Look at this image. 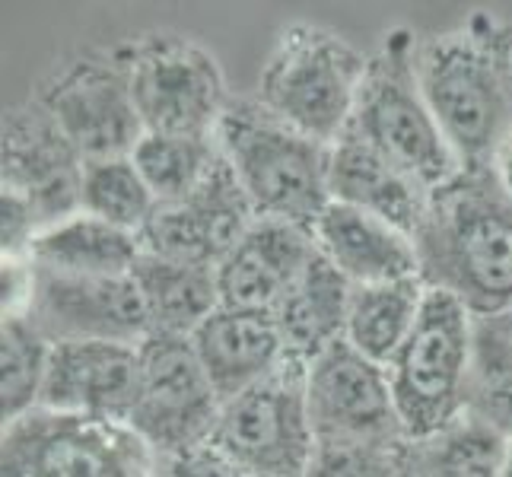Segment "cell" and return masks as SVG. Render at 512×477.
Instances as JSON below:
<instances>
[{"instance_id":"obj_14","label":"cell","mask_w":512,"mask_h":477,"mask_svg":"<svg viewBox=\"0 0 512 477\" xmlns=\"http://www.w3.org/2000/svg\"><path fill=\"white\" fill-rule=\"evenodd\" d=\"M83 166L77 147L35 96L4 112L0 188L23 194L42 229L83 210Z\"/></svg>"},{"instance_id":"obj_8","label":"cell","mask_w":512,"mask_h":477,"mask_svg":"<svg viewBox=\"0 0 512 477\" xmlns=\"http://www.w3.org/2000/svg\"><path fill=\"white\" fill-rule=\"evenodd\" d=\"M32 96L58 121L83 163L131 156L147 134L118 45H90L67 55L42 77Z\"/></svg>"},{"instance_id":"obj_17","label":"cell","mask_w":512,"mask_h":477,"mask_svg":"<svg viewBox=\"0 0 512 477\" xmlns=\"http://www.w3.org/2000/svg\"><path fill=\"white\" fill-rule=\"evenodd\" d=\"M315 255L319 249L309 226L255 220L236 249L217 264L220 303L226 309L274 315Z\"/></svg>"},{"instance_id":"obj_10","label":"cell","mask_w":512,"mask_h":477,"mask_svg":"<svg viewBox=\"0 0 512 477\" xmlns=\"http://www.w3.org/2000/svg\"><path fill=\"white\" fill-rule=\"evenodd\" d=\"M210 443L242 477H306L319 446L306 408V363L287 360L249 392L229 398Z\"/></svg>"},{"instance_id":"obj_26","label":"cell","mask_w":512,"mask_h":477,"mask_svg":"<svg viewBox=\"0 0 512 477\" xmlns=\"http://www.w3.org/2000/svg\"><path fill=\"white\" fill-rule=\"evenodd\" d=\"M506 439L471 417L404 439L398 449L401 477H500Z\"/></svg>"},{"instance_id":"obj_23","label":"cell","mask_w":512,"mask_h":477,"mask_svg":"<svg viewBox=\"0 0 512 477\" xmlns=\"http://www.w3.org/2000/svg\"><path fill=\"white\" fill-rule=\"evenodd\" d=\"M140 252V236L80 210L42 229L29 249V261L35 268L77 277H131Z\"/></svg>"},{"instance_id":"obj_21","label":"cell","mask_w":512,"mask_h":477,"mask_svg":"<svg viewBox=\"0 0 512 477\" xmlns=\"http://www.w3.org/2000/svg\"><path fill=\"white\" fill-rule=\"evenodd\" d=\"M131 277L140 299H144L153 334L191 338L223 306L214 264H194L140 252Z\"/></svg>"},{"instance_id":"obj_24","label":"cell","mask_w":512,"mask_h":477,"mask_svg":"<svg viewBox=\"0 0 512 477\" xmlns=\"http://www.w3.org/2000/svg\"><path fill=\"white\" fill-rule=\"evenodd\" d=\"M427 293L430 287L420 277L353 287L344 341L373 363L388 366L404 341L411 338Z\"/></svg>"},{"instance_id":"obj_33","label":"cell","mask_w":512,"mask_h":477,"mask_svg":"<svg viewBox=\"0 0 512 477\" xmlns=\"http://www.w3.org/2000/svg\"><path fill=\"white\" fill-rule=\"evenodd\" d=\"M4 315H23L32 296V261L29 258H4Z\"/></svg>"},{"instance_id":"obj_6","label":"cell","mask_w":512,"mask_h":477,"mask_svg":"<svg viewBox=\"0 0 512 477\" xmlns=\"http://www.w3.org/2000/svg\"><path fill=\"white\" fill-rule=\"evenodd\" d=\"M144 131L214 137L229 105L220 61L191 35L150 29L118 42Z\"/></svg>"},{"instance_id":"obj_32","label":"cell","mask_w":512,"mask_h":477,"mask_svg":"<svg viewBox=\"0 0 512 477\" xmlns=\"http://www.w3.org/2000/svg\"><path fill=\"white\" fill-rule=\"evenodd\" d=\"M156 477H242V474L214 443H204L182 452L156 455Z\"/></svg>"},{"instance_id":"obj_1","label":"cell","mask_w":512,"mask_h":477,"mask_svg":"<svg viewBox=\"0 0 512 477\" xmlns=\"http://www.w3.org/2000/svg\"><path fill=\"white\" fill-rule=\"evenodd\" d=\"M414 245L430 290L471 315L512 312V194L493 166H462L433 188Z\"/></svg>"},{"instance_id":"obj_29","label":"cell","mask_w":512,"mask_h":477,"mask_svg":"<svg viewBox=\"0 0 512 477\" xmlns=\"http://www.w3.org/2000/svg\"><path fill=\"white\" fill-rule=\"evenodd\" d=\"M51 344L26 315H4L0 325V404H4V423L35 411L42 404V388L51 366Z\"/></svg>"},{"instance_id":"obj_35","label":"cell","mask_w":512,"mask_h":477,"mask_svg":"<svg viewBox=\"0 0 512 477\" xmlns=\"http://www.w3.org/2000/svg\"><path fill=\"white\" fill-rule=\"evenodd\" d=\"M500 477H512V439L503 449V465H500Z\"/></svg>"},{"instance_id":"obj_31","label":"cell","mask_w":512,"mask_h":477,"mask_svg":"<svg viewBox=\"0 0 512 477\" xmlns=\"http://www.w3.org/2000/svg\"><path fill=\"white\" fill-rule=\"evenodd\" d=\"M39 233L42 223L35 217V207L23 194L0 188V252H4V258H29V249Z\"/></svg>"},{"instance_id":"obj_13","label":"cell","mask_w":512,"mask_h":477,"mask_svg":"<svg viewBox=\"0 0 512 477\" xmlns=\"http://www.w3.org/2000/svg\"><path fill=\"white\" fill-rule=\"evenodd\" d=\"M26 318L51 344H131L153 328L134 277H77L35 268Z\"/></svg>"},{"instance_id":"obj_3","label":"cell","mask_w":512,"mask_h":477,"mask_svg":"<svg viewBox=\"0 0 512 477\" xmlns=\"http://www.w3.org/2000/svg\"><path fill=\"white\" fill-rule=\"evenodd\" d=\"M217 147L258 220L309 226L331 204L328 150L255 96H233L217 125Z\"/></svg>"},{"instance_id":"obj_19","label":"cell","mask_w":512,"mask_h":477,"mask_svg":"<svg viewBox=\"0 0 512 477\" xmlns=\"http://www.w3.org/2000/svg\"><path fill=\"white\" fill-rule=\"evenodd\" d=\"M315 249L350 287L420 277L414 236L357 207L331 201L312 223Z\"/></svg>"},{"instance_id":"obj_9","label":"cell","mask_w":512,"mask_h":477,"mask_svg":"<svg viewBox=\"0 0 512 477\" xmlns=\"http://www.w3.org/2000/svg\"><path fill=\"white\" fill-rule=\"evenodd\" d=\"M4 477H156V452L128 423L35 408L4 423Z\"/></svg>"},{"instance_id":"obj_28","label":"cell","mask_w":512,"mask_h":477,"mask_svg":"<svg viewBox=\"0 0 512 477\" xmlns=\"http://www.w3.org/2000/svg\"><path fill=\"white\" fill-rule=\"evenodd\" d=\"M83 214L99 217L118 229L140 236L156 210V194L144 182L131 156L93 159L83 166Z\"/></svg>"},{"instance_id":"obj_34","label":"cell","mask_w":512,"mask_h":477,"mask_svg":"<svg viewBox=\"0 0 512 477\" xmlns=\"http://www.w3.org/2000/svg\"><path fill=\"white\" fill-rule=\"evenodd\" d=\"M493 169H497L503 188L512 194V134H509V140L503 144V150L497 153V159H493Z\"/></svg>"},{"instance_id":"obj_27","label":"cell","mask_w":512,"mask_h":477,"mask_svg":"<svg viewBox=\"0 0 512 477\" xmlns=\"http://www.w3.org/2000/svg\"><path fill=\"white\" fill-rule=\"evenodd\" d=\"M131 159L137 163L144 182L156 194V201H182L198 191L207 175L220 166V147L214 137L198 134H144Z\"/></svg>"},{"instance_id":"obj_5","label":"cell","mask_w":512,"mask_h":477,"mask_svg":"<svg viewBox=\"0 0 512 477\" xmlns=\"http://www.w3.org/2000/svg\"><path fill=\"white\" fill-rule=\"evenodd\" d=\"M366 61L344 35L325 26L293 23L277 35L261 64L255 99L287 125L334 144L353 121Z\"/></svg>"},{"instance_id":"obj_18","label":"cell","mask_w":512,"mask_h":477,"mask_svg":"<svg viewBox=\"0 0 512 477\" xmlns=\"http://www.w3.org/2000/svg\"><path fill=\"white\" fill-rule=\"evenodd\" d=\"M328 191L331 201L366 210L411 236L430 204V188L417 175L398 166L353 128H347L328 150Z\"/></svg>"},{"instance_id":"obj_30","label":"cell","mask_w":512,"mask_h":477,"mask_svg":"<svg viewBox=\"0 0 512 477\" xmlns=\"http://www.w3.org/2000/svg\"><path fill=\"white\" fill-rule=\"evenodd\" d=\"M306 477H401L398 449L319 443Z\"/></svg>"},{"instance_id":"obj_16","label":"cell","mask_w":512,"mask_h":477,"mask_svg":"<svg viewBox=\"0 0 512 477\" xmlns=\"http://www.w3.org/2000/svg\"><path fill=\"white\" fill-rule=\"evenodd\" d=\"M140 392V347L58 344L42 388L45 411L128 423Z\"/></svg>"},{"instance_id":"obj_2","label":"cell","mask_w":512,"mask_h":477,"mask_svg":"<svg viewBox=\"0 0 512 477\" xmlns=\"http://www.w3.org/2000/svg\"><path fill=\"white\" fill-rule=\"evenodd\" d=\"M417 80L462 166H493L512 134V26L474 10L417 39Z\"/></svg>"},{"instance_id":"obj_25","label":"cell","mask_w":512,"mask_h":477,"mask_svg":"<svg viewBox=\"0 0 512 477\" xmlns=\"http://www.w3.org/2000/svg\"><path fill=\"white\" fill-rule=\"evenodd\" d=\"M465 417L512 439V312L474 315Z\"/></svg>"},{"instance_id":"obj_22","label":"cell","mask_w":512,"mask_h":477,"mask_svg":"<svg viewBox=\"0 0 512 477\" xmlns=\"http://www.w3.org/2000/svg\"><path fill=\"white\" fill-rule=\"evenodd\" d=\"M350 296L353 287L322 255H315L274 312L290 360L309 363L331 344L344 341Z\"/></svg>"},{"instance_id":"obj_12","label":"cell","mask_w":512,"mask_h":477,"mask_svg":"<svg viewBox=\"0 0 512 477\" xmlns=\"http://www.w3.org/2000/svg\"><path fill=\"white\" fill-rule=\"evenodd\" d=\"M220 411L223 401L191 338L150 334L140 344V392L128 427L156 455L210 443Z\"/></svg>"},{"instance_id":"obj_7","label":"cell","mask_w":512,"mask_h":477,"mask_svg":"<svg viewBox=\"0 0 512 477\" xmlns=\"http://www.w3.org/2000/svg\"><path fill=\"white\" fill-rule=\"evenodd\" d=\"M474 315L458 299L430 290L411 338L385 366L404 430L427 436L465 417Z\"/></svg>"},{"instance_id":"obj_4","label":"cell","mask_w":512,"mask_h":477,"mask_svg":"<svg viewBox=\"0 0 512 477\" xmlns=\"http://www.w3.org/2000/svg\"><path fill=\"white\" fill-rule=\"evenodd\" d=\"M417 39L408 26L382 32L369 51L350 128L392 156L430 191L462 169L417 80Z\"/></svg>"},{"instance_id":"obj_20","label":"cell","mask_w":512,"mask_h":477,"mask_svg":"<svg viewBox=\"0 0 512 477\" xmlns=\"http://www.w3.org/2000/svg\"><path fill=\"white\" fill-rule=\"evenodd\" d=\"M191 347L223 404L249 392L290 360L274 315L226 306L191 334Z\"/></svg>"},{"instance_id":"obj_11","label":"cell","mask_w":512,"mask_h":477,"mask_svg":"<svg viewBox=\"0 0 512 477\" xmlns=\"http://www.w3.org/2000/svg\"><path fill=\"white\" fill-rule=\"evenodd\" d=\"M306 408L322 446L401 449L408 439L385 366L347 341L331 344L306 363Z\"/></svg>"},{"instance_id":"obj_15","label":"cell","mask_w":512,"mask_h":477,"mask_svg":"<svg viewBox=\"0 0 512 477\" xmlns=\"http://www.w3.org/2000/svg\"><path fill=\"white\" fill-rule=\"evenodd\" d=\"M255 210L229 172L226 159L207 175V182L182 201L156 204L150 223L140 229L144 252L194 264H217L236 249V242L255 223Z\"/></svg>"}]
</instances>
